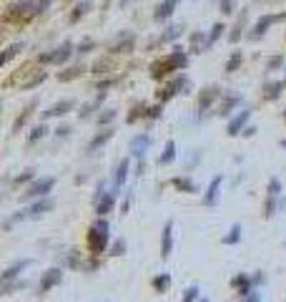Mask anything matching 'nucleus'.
Wrapping results in <instances>:
<instances>
[{
	"label": "nucleus",
	"instance_id": "1",
	"mask_svg": "<svg viewBox=\"0 0 286 302\" xmlns=\"http://www.w3.org/2000/svg\"><path fill=\"white\" fill-rule=\"evenodd\" d=\"M106 247H108V222L103 217H98L88 232V249H90V254L98 257L101 252H106Z\"/></svg>",
	"mask_w": 286,
	"mask_h": 302
},
{
	"label": "nucleus",
	"instance_id": "2",
	"mask_svg": "<svg viewBox=\"0 0 286 302\" xmlns=\"http://www.w3.org/2000/svg\"><path fill=\"white\" fill-rule=\"evenodd\" d=\"M186 60H188V58H186V53L176 48L169 58L153 63V68H151V76H153V78H163V76H169L171 71H181V68L186 66Z\"/></svg>",
	"mask_w": 286,
	"mask_h": 302
},
{
	"label": "nucleus",
	"instance_id": "3",
	"mask_svg": "<svg viewBox=\"0 0 286 302\" xmlns=\"http://www.w3.org/2000/svg\"><path fill=\"white\" fill-rule=\"evenodd\" d=\"M60 282H63V267H51V270L43 272V277H40V282H38V292H40V295H43V292H51Z\"/></svg>",
	"mask_w": 286,
	"mask_h": 302
},
{
	"label": "nucleus",
	"instance_id": "4",
	"mask_svg": "<svg viewBox=\"0 0 286 302\" xmlns=\"http://www.w3.org/2000/svg\"><path fill=\"white\" fill-rule=\"evenodd\" d=\"M56 186V179L53 177H43L40 181H35V184H30L28 191H23V197L26 199H43V197H48V191Z\"/></svg>",
	"mask_w": 286,
	"mask_h": 302
},
{
	"label": "nucleus",
	"instance_id": "5",
	"mask_svg": "<svg viewBox=\"0 0 286 302\" xmlns=\"http://www.w3.org/2000/svg\"><path fill=\"white\" fill-rule=\"evenodd\" d=\"M279 194H281V181L271 179L269 181V189H266V204H264V214H266V217H274V214H276Z\"/></svg>",
	"mask_w": 286,
	"mask_h": 302
},
{
	"label": "nucleus",
	"instance_id": "6",
	"mask_svg": "<svg viewBox=\"0 0 286 302\" xmlns=\"http://www.w3.org/2000/svg\"><path fill=\"white\" fill-rule=\"evenodd\" d=\"M93 204H96V214H98V217H106L108 211L113 209V194L106 191V186L101 184V186H98V194H96V199H93Z\"/></svg>",
	"mask_w": 286,
	"mask_h": 302
},
{
	"label": "nucleus",
	"instance_id": "7",
	"mask_svg": "<svg viewBox=\"0 0 286 302\" xmlns=\"http://www.w3.org/2000/svg\"><path fill=\"white\" fill-rule=\"evenodd\" d=\"M231 287L239 292V297H241V300H244V297H249V295L254 292V282H251V277H249V274H244V272H241V274H236V277L231 279Z\"/></svg>",
	"mask_w": 286,
	"mask_h": 302
},
{
	"label": "nucleus",
	"instance_id": "8",
	"mask_svg": "<svg viewBox=\"0 0 286 302\" xmlns=\"http://www.w3.org/2000/svg\"><path fill=\"white\" fill-rule=\"evenodd\" d=\"M173 252V222H166L163 232H161V257L169 260Z\"/></svg>",
	"mask_w": 286,
	"mask_h": 302
},
{
	"label": "nucleus",
	"instance_id": "9",
	"mask_svg": "<svg viewBox=\"0 0 286 302\" xmlns=\"http://www.w3.org/2000/svg\"><path fill=\"white\" fill-rule=\"evenodd\" d=\"M186 86H188V78H186V76H178V78H173L171 83H169V86L163 89V93L158 91V101H169V98H171L173 93H178V91H183V89H186Z\"/></svg>",
	"mask_w": 286,
	"mask_h": 302
},
{
	"label": "nucleus",
	"instance_id": "10",
	"mask_svg": "<svg viewBox=\"0 0 286 302\" xmlns=\"http://www.w3.org/2000/svg\"><path fill=\"white\" fill-rule=\"evenodd\" d=\"M286 13H276V15H264V18H258L256 26H254V33H251V38H258V35H264L266 28L271 26V23H276V20H284Z\"/></svg>",
	"mask_w": 286,
	"mask_h": 302
},
{
	"label": "nucleus",
	"instance_id": "11",
	"mask_svg": "<svg viewBox=\"0 0 286 302\" xmlns=\"http://www.w3.org/2000/svg\"><path fill=\"white\" fill-rule=\"evenodd\" d=\"M249 116H251V111H249V109H244L236 119H231L229 121V128H226V131H229V136H239V134L246 128V121H249Z\"/></svg>",
	"mask_w": 286,
	"mask_h": 302
},
{
	"label": "nucleus",
	"instance_id": "12",
	"mask_svg": "<svg viewBox=\"0 0 286 302\" xmlns=\"http://www.w3.org/2000/svg\"><path fill=\"white\" fill-rule=\"evenodd\" d=\"M219 96H221V89H219V86H208V89H203L201 91V96H199V109L201 111H206V109L219 98Z\"/></svg>",
	"mask_w": 286,
	"mask_h": 302
},
{
	"label": "nucleus",
	"instance_id": "13",
	"mask_svg": "<svg viewBox=\"0 0 286 302\" xmlns=\"http://www.w3.org/2000/svg\"><path fill=\"white\" fill-rule=\"evenodd\" d=\"M30 267V260H20V262H13L8 270L3 272V282H13V279H20V272Z\"/></svg>",
	"mask_w": 286,
	"mask_h": 302
},
{
	"label": "nucleus",
	"instance_id": "14",
	"mask_svg": "<svg viewBox=\"0 0 286 302\" xmlns=\"http://www.w3.org/2000/svg\"><path fill=\"white\" fill-rule=\"evenodd\" d=\"M148 146H151V136H148V134H138V136L131 139V154H133V156H141L143 159V154H146Z\"/></svg>",
	"mask_w": 286,
	"mask_h": 302
},
{
	"label": "nucleus",
	"instance_id": "15",
	"mask_svg": "<svg viewBox=\"0 0 286 302\" xmlns=\"http://www.w3.org/2000/svg\"><path fill=\"white\" fill-rule=\"evenodd\" d=\"M221 177H213L211 184H208V189H206V197H203V204H208V207H213L216 204V197H219V189H221Z\"/></svg>",
	"mask_w": 286,
	"mask_h": 302
},
{
	"label": "nucleus",
	"instance_id": "16",
	"mask_svg": "<svg viewBox=\"0 0 286 302\" xmlns=\"http://www.w3.org/2000/svg\"><path fill=\"white\" fill-rule=\"evenodd\" d=\"M33 8L30 0H20V3H13L8 8V18H18V15H28V10Z\"/></svg>",
	"mask_w": 286,
	"mask_h": 302
},
{
	"label": "nucleus",
	"instance_id": "17",
	"mask_svg": "<svg viewBox=\"0 0 286 302\" xmlns=\"http://www.w3.org/2000/svg\"><path fill=\"white\" fill-rule=\"evenodd\" d=\"M286 83H281V81H271V83H266L264 86V98L266 101H274V98H279L281 96V91H284Z\"/></svg>",
	"mask_w": 286,
	"mask_h": 302
},
{
	"label": "nucleus",
	"instance_id": "18",
	"mask_svg": "<svg viewBox=\"0 0 286 302\" xmlns=\"http://www.w3.org/2000/svg\"><path fill=\"white\" fill-rule=\"evenodd\" d=\"M151 285H153V290H156V292H166V290L171 287V274H169V272H161V274H156V277H153V282H151Z\"/></svg>",
	"mask_w": 286,
	"mask_h": 302
},
{
	"label": "nucleus",
	"instance_id": "19",
	"mask_svg": "<svg viewBox=\"0 0 286 302\" xmlns=\"http://www.w3.org/2000/svg\"><path fill=\"white\" fill-rule=\"evenodd\" d=\"M176 3H178V0H163V3L156 8V20H166V18H171Z\"/></svg>",
	"mask_w": 286,
	"mask_h": 302
},
{
	"label": "nucleus",
	"instance_id": "20",
	"mask_svg": "<svg viewBox=\"0 0 286 302\" xmlns=\"http://www.w3.org/2000/svg\"><path fill=\"white\" fill-rule=\"evenodd\" d=\"M83 71H86L83 66H73V68H65V71H60V73H58V81H60V83H68V81L78 78V76H81Z\"/></svg>",
	"mask_w": 286,
	"mask_h": 302
},
{
	"label": "nucleus",
	"instance_id": "21",
	"mask_svg": "<svg viewBox=\"0 0 286 302\" xmlns=\"http://www.w3.org/2000/svg\"><path fill=\"white\" fill-rule=\"evenodd\" d=\"M70 109H73V101H70V98H63L60 103H56L53 109L45 111V116H63V114H68Z\"/></svg>",
	"mask_w": 286,
	"mask_h": 302
},
{
	"label": "nucleus",
	"instance_id": "22",
	"mask_svg": "<svg viewBox=\"0 0 286 302\" xmlns=\"http://www.w3.org/2000/svg\"><path fill=\"white\" fill-rule=\"evenodd\" d=\"M126 177H128V159H121V164L115 166V177H113L115 189H118V186H123Z\"/></svg>",
	"mask_w": 286,
	"mask_h": 302
},
{
	"label": "nucleus",
	"instance_id": "23",
	"mask_svg": "<svg viewBox=\"0 0 286 302\" xmlns=\"http://www.w3.org/2000/svg\"><path fill=\"white\" fill-rule=\"evenodd\" d=\"M239 103H241V96H226V98H224V103L219 106V114H221V116H229L231 109H233V106H239Z\"/></svg>",
	"mask_w": 286,
	"mask_h": 302
},
{
	"label": "nucleus",
	"instance_id": "24",
	"mask_svg": "<svg viewBox=\"0 0 286 302\" xmlns=\"http://www.w3.org/2000/svg\"><path fill=\"white\" fill-rule=\"evenodd\" d=\"M111 136H113V128H106L103 134H98V136H93V141L88 144V151H96V149H98V146H103V144H106V141H108Z\"/></svg>",
	"mask_w": 286,
	"mask_h": 302
},
{
	"label": "nucleus",
	"instance_id": "25",
	"mask_svg": "<svg viewBox=\"0 0 286 302\" xmlns=\"http://www.w3.org/2000/svg\"><path fill=\"white\" fill-rule=\"evenodd\" d=\"M173 186L181 189V191H186V194H194V191H196V184L191 179H186V177H176V179H173Z\"/></svg>",
	"mask_w": 286,
	"mask_h": 302
},
{
	"label": "nucleus",
	"instance_id": "26",
	"mask_svg": "<svg viewBox=\"0 0 286 302\" xmlns=\"http://www.w3.org/2000/svg\"><path fill=\"white\" fill-rule=\"evenodd\" d=\"M173 159H176V144H173V141H166V149H163V154H161L158 164L166 166V164H171Z\"/></svg>",
	"mask_w": 286,
	"mask_h": 302
},
{
	"label": "nucleus",
	"instance_id": "27",
	"mask_svg": "<svg viewBox=\"0 0 286 302\" xmlns=\"http://www.w3.org/2000/svg\"><path fill=\"white\" fill-rule=\"evenodd\" d=\"M88 8H90V0H81V3L73 8V13H70V23H78V18H83V15H86Z\"/></svg>",
	"mask_w": 286,
	"mask_h": 302
},
{
	"label": "nucleus",
	"instance_id": "28",
	"mask_svg": "<svg viewBox=\"0 0 286 302\" xmlns=\"http://www.w3.org/2000/svg\"><path fill=\"white\" fill-rule=\"evenodd\" d=\"M70 53H73V51H70V43H63L60 48H56V51H53V63H65Z\"/></svg>",
	"mask_w": 286,
	"mask_h": 302
},
{
	"label": "nucleus",
	"instance_id": "29",
	"mask_svg": "<svg viewBox=\"0 0 286 302\" xmlns=\"http://www.w3.org/2000/svg\"><path fill=\"white\" fill-rule=\"evenodd\" d=\"M239 240H241V224H233L229 229V234L221 242H224V244H239Z\"/></svg>",
	"mask_w": 286,
	"mask_h": 302
},
{
	"label": "nucleus",
	"instance_id": "30",
	"mask_svg": "<svg viewBox=\"0 0 286 302\" xmlns=\"http://www.w3.org/2000/svg\"><path fill=\"white\" fill-rule=\"evenodd\" d=\"M241 60H244V56H241V51H233L231 53V58L226 60V73H233L239 66H241Z\"/></svg>",
	"mask_w": 286,
	"mask_h": 302
},
{
	"label": "nucleus",
	"instance_id": "31",
	"mask_svg": "<svg viewBox=\"0 0 286 302\" xmlns=\"http://www.w3.org/2000/svg\"><path fill=\"white\" fill-rule=\"evenodd\" d=\"M26 279H13V282H3V295H10L13 290H23Z\"/></svg>",
	"mask_w": 286,
	"mask_h": 302
},
{
	"label": "nucleus",
	"instance_id": "32",
	"mask_svg": "<svg viewBox=\"0 0 286 302\" xmlns=\"http://www.w3.org/2000/svg\"><path fill=\"white\" fill-rule=\"evenodd\" d=\"M244 23H246V13H244V15L239 18V23H236V26H233V30H231V35H229V40H231V43H236V40L241 38V30H244Z\"/></svg>",
	"mask_w": 286,
	"mask_h": 302
},
{
	"label": "nucleus",
	"instance_id": "33",
	"mask_svg": "<svg viewBox=\"0 0 286 302\" xmlns=\"http://www.w3.org/2000/svg\"><path fill=\"white\" fill-rule=\"evenodd\" d=\"M131 46H133V38H131V35H126L123 40H118V43H115L111 51H113V53H126V51H128Z\"/></svg>",
	"mask_w": 286,
	"mask_h": 302
},
{
	"label": "nucleus",
	"instance_id": "34",
	"mask_svg": "<svg viewBox=\"0 0 286 302\" xmlns=\"http://www.w3.org/2000/svg\"><path fill=\"white\" fill-rule=\"evenodd\" d=\"M45 81V71H38V73H33V78H28L26 83H23V89H35L38 83H43Z\"/></svg>",
	"mask_w": 286,
	"mask_h": 302
},
{
	"label": "nucleus",
	"instance_id": "35",
	"mask_svg": "<svg viewBox=\"0 0 286 302\" xmlns=\"http://www.w3.org/2000/svg\"><path fill=\"white\" fill-rule=\"evenodd\" d=\"M201 297V290H199V285H191L186 292H183V300L181 302H196Z\"/></svg>",
	"mask_w": 286,
	"mask_h": 302
},
{
	"label": "nucleus",
	"instance_id": "36",
	"mask_svg": "<svg viewBox=\"0 0 286 302\" xmlns=\"http://www.w3.org/2000/svg\"><path fill=\"white\" fill-rule=\"evenodd\" d=\"M18 51H23V43H13L5 53H3V58H0V63H8V60L13 58V56H18Z\"/></svg>",
	"mask_w": 286,
	"mask_h": 302
},
{
	"label": "nucleus",
	"instance_id": "37",
	"mask_svg": "<svg viewBox=\"0 0 286 302\" xmlns=\"http://www.w3.org/2000/svg\"><path fill=\"white\" fill-rule=\"evenodd\" d=\"M33 109H35V101L30 103V106H28V109H26V111H23V114H20V116H18V119H15V126H13L15 131H20V126H23V123L28 121V116H30V114H33Z\"/></svg>",
	"mask_w": 286,
	"mask_h": 302
},
{
	"label": "nucleus",
	"instance_id": "38",
	"mask_svg": "<svg viewBox=\"0 0 286 302\" xmlns=\"http://www.w3.org/2000/svg\"><path fill=\"white\" fill-rule=\"evenodd\" d=\"M224 30H226V28H224V23H216V26L211 28V33H208V40H206V46H213V43H216V38H219Z\"/></svg>",
	"mask_w": 286,
	"mask_h": 302
},
{
	"label": "nucleus",
	"instance_id": "39",
	"mask_svg": "<svg viewBox=\"0 0 286 302\" xmlns=\"http://www.w3.org/2000/svg\"><path fill=\"white\" fill-rule=\"evenodd\" d=\"M45 136V126L43 123H38V126H33V131H30V141H38V139H43Z\"/></svg>",
	"mask_w": 286,
	"mask_h": 302
},
{
	"label": "nucleus",
	"instance_id": "40",
	"mask_svg": "<svg viewBox=\"0 0 286 302\" xmlns=\"http://www.w3.org/2000/svg\"><path fill=\"white\" fill-rule=\"evenodd\" d=\"M33 179V169H28V171H23V174H18L15 179H13V184H26V181Z\"/></svg>",
	"mask_w": 286,
	"mask_h": 302
},
{
	"label": "nucleus",
	"instance_id": "41",
	"mask_svg": "<svg viewBox=\"0 0 286 302\" xmlns=\"http://www.w3.org/2000/svg\"><path fill=\"white\" fill-rule=\"evenodd\" d=\"M113 119H115V111H113V109H108V111H103V114L98 116V121H101V123H111Z\"/></svg>",
	"mask_w": 286,
	"mask_h": 302
},
{
	"label": "nucleus",
	"instance_id": "42",
	"mask_svg": "<svg viewBox=\"0 0 286 302\" xmlns=\"http://www.w3.org/2000/svg\"><path fill=\"white\" fill-rule=\"evenodd\" d=\"M123 252H126V242L118 240V242L113 244V252H111V254H115V257H118V254H123Z\"/></svg>",
	"mask_w": 286,
	"mask_h": 302
},
{
	"label": "nucleus",
	"instance_id": "43",
	"mask_svg": "<svg viewBox=\"0 0 286 302\" xmlns=\"http://www.w3.org/2000/svg\"><path fill=\"white\" fill-rule=\"evenodd\" d=\"M279 66H284V58H281V56H274V58L269 60V71H274V68H279Z\"/></svg>",
	"mask_w": 286,
	"mask_h": 302
},
{
	"label": "nucleus",
	"instance_id": "44",
	"mask_svg": "<svg viewBox=\"0 0 286 302\" xmlns=\"http://www.w3.org/2000/svg\"><path fill=\"white\" fill-rule=\"evenodd\" d=\"M251 282H254V287H256V285H264V282H266V274H264V272H256V274L251 277Z\"/></svg>",
	"mask_w": 286,
	"mask_h": 302
},
{
	"label": "nucleus",
	"instance_id": "45",
	"mask_svg": "<svg viewBox=\"0 0 286 302\" xmlns=\"http://www.w3.org/2000/svg\"><path fill=\"white\" fill-rule=\"evenodd\" d=\"M148 119H158L161 116V106H153V109H148V114H146Z\"/></svg>",
	"mask_w": 286,
	"mask_h": 302
},
{
	"label": "nucleus",
	"instance_id": "46",
	"mask_svg": "<svg viewBox=\"0 0 286 302\" xmlns=\"http://www.w3.org/2000/svg\"><path fill=\"white\" fill-rule=\"evenodd\" d=\"M48 5H51V0H38V5H35V13H43Z\"/></svg>",
	"mask_w": 286,
	"mask_h": 302
},
{
	"label": "nucleus",
	"instance_id": "47",
	"mask_svg": "<svg viewBox=\"0 0 286 302\" xmlns=\"http://www.w3.org/2000/svg\"><path fill=\"white\" fill-rule=\"evenodd\" d=\"M241 302H261V295H258V292H251L249 297H244Z\"/></svg>",
	"mask_w": 286,
	"mask_h": 302
},
{
	"label": "nucleus",
	"instance_id": "48",
	"mask_svg": "<svg viewBox=\"0 0 286 302\" xmlns=\"http://www.w3.org/2000/svg\"><path fill=\"white\" fill-rule=\"evenodd\" d=\"M68 134H70V128H68V126H58V128H56V136H68Z\"/></svg>",
	"mask_w": 286,
	"mask_h": 302
},
{
	"label": "nucleus",
	"instance_id": "49",
	"mask_svg": "<svg viewBox=\"0 0 286 302\" xmlns=\"http://www.w3.org/2000/svg\"><path fill=\"white\" fill-rule=\"evenodd\" d=\"M221 13H233L231 10V0H221Z\"/></svg>",
	"mask_w": 286,
	"mask_h": 302
},
{
	"label": "nucleus",
	"instance_id": "50",
	"mask_svg": "<svg viewBox=\"0 0 286 302\" xmlns=\"http://www.w3.org/2000/svg\"><path fill=\"white\" fill-rule=\"evenodd\" d=\"M38 60H40V63H53V53H43Z\"/></svg>",
	"mask_w": 286,
	"mask_h": 302
},
{
	"label": "nucleus",
	"instance_id": "51",
	"mask_svg": "<svg viewBox=\"0 0 286 302\" xmlns=\"http://www.w3.org/2000/svg\"><path fill=\"white\" fill-rule=\"evenodd\" d=\"M93 48V43H83V46H78V53H88Z\"/></svg>",
	"mask_w": 286,
	"mask_h": 302
},
{
	"label": "nucleus",
	"instance_id": "52",
	"mask_svg": "<svg viewBox=\"0 0 286 302\" xmlns=\"http://www.w3.org/2000/svg\"><path fill=\"white\" fill-rule=\"evenodd\" d=\"M254 134H256L254 126H246V128H244V136H254Z\"/></svg>",
	"mask_w": 286,
	"mask_h": 302
},
{
	"label": "nucleus",
	"instance_id": "53",
	"mask_svg": "<svg viewBox=\"0 0 286 302\" xmlns=\"http://www.w3.org/2000/svg\"><path fill=\"white\" fill-rule=\"evenodd\" d=\"M281 146H284V149H286V139H281Z\"/></svg>",
	"mask_w": 286,
	"mask_h": 302
},
{
	"label": "nucleus",
	"instance_id": "54",
	"mask_svg": "<svg viewBox=\"0 0 286 302\" xmlns=\"http://www.w3.org/2000/svg\"><path fill=\"white\" fill-rule=\"evenodd\" d=\"M284 119H286V111H284Z\"/></svg>",
	"mask_w": 286,
	"mask_h": 302
}]
</instances>
